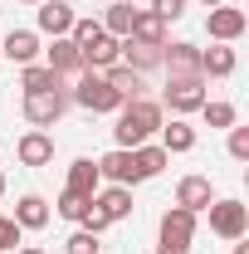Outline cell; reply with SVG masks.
<instances>
[{"label":"cell","instance_id":"cell-1","mask_svg":"<svg viewBox=\"0 0 249 254\" xmlns=\"http://www.w3.org/2000/svg\"><path fill=\"white\" fill-rule=\"evenodd\" d=\"M152 132H161V103L152 98H137V103H123L118 108V127H113V142L118 147H142Z\"/></svg>","mask_w":249,"mask_h":254},{"label":"cell","instance_id":"cell-2","mask_svg":"<svg viewBox=\"0 0 249 254\" xmlns=\"http://www.w3.org/2000/svg\"><path fill=\"white\" fill-rule=\"evenodd\" d=\"M68 103H78V108H88V113H118V108H123V98L108 88V78H103L98 68H83V73L73 78Z\"/></svg>","mask_w":249,"mask_h":254},{"label":"cell","instance_id":"cell-3","mask_svg":"<svg viewBox=\"0 0 249 254\" xmlns=\"http://www.w3.org/2000/svg\"><path fill=\"white\" fill-rule=\"evenodd\" d=\"M210 210V235H220V240H245V230H249V205L245 200H210L205 205Z\"/></svg>","mask_w":249,"mask_h":254},{"label":"cell","instance_id":"cell-4","mask_svg":"<svg viewBox=\"0 0 249 254\" xmlns=\"http://www.w3.org/2000/svg\"><path fill=\"white\" fill-rule=\"evenodd\" d=\"M200 103H205V78H200V73H190V78H171L166 93H161V108H171L176 118L200 113Z\"/></svg>","mask_w":249,"mask_h":254},{"label":"cell","instance_id":"cell-5","mask_svg":"<svg viewBox=\"0 0 249 254\" xmlns=\"http://www.w3.org/2000/svg\"><path fill=\"white\" fill-rule=\"evenodd\" d=\"M98 176L108 186H137V181H147L142 166H137V152H127V147H113L108 157H98Z\"/></svg>","mask_w":249,"mask_h":254},{"label":"cell","instance_id":"cell-6","mask_svg":"<svg viewBox=\"0 0 249 254\" xmlns=\"http://www.w3.org/2000/svg\"><path fill=\"white\" fill-rule=\"evenodd\" d=\"M68 113V93L49 88V93H25V123L30 127H54Z\"/></svg>","mask_w":249,"mask_h":254},{"label":"cell","instance_id":"cell-7","mask_svg":"<svg viewBox=\"0 0 249 254\" xmlns=\"http://www.w3.org/2000/svg\"><path fill=\"white\" fill-rule=\"evenodd\" d=\"M195 225H200V215L195 210H186V205H171L166 215H161V245H171V250H190V240H195Z\"/></svg>","mask_w":249,"mask_h":254},{"label":"cell","instance_id":"cell-8","mask_svg":"<svg viewBox=\"0 0 249 254\" xmlns=\"http://www.w3.org/2000/svg\"><path fill=\"white\" fill-rule=\"evenodd\" d=\"M245 25H249V15H245V10H235L230 0H225V5H215V10L205 15V30H210V39H215V44H235V39L245 34Z\"/></svg>","mask_w":249,"mask_h":254},{"label":"cell","instance_id":"cell-9","mask_svg":"<svg viewBox=\"0 0 249 254\" xmlns=\"http://www.w3.org/2000/svg\"><path fill=\"white\" fill-rule=\"evenodd\" d=\"M44 59H49V68H54V73H59L63 83H68V78H78V73H83V54H78V44H73V39H68V34H59V39H54V44H49V49H44Z\"/></svg>","mask_w":249,"mask_h":254},{"label":"cell","instance_id":"cell-10","mask_svg":"<svg viewBox=\"0 0 249 254\" xmlns=\"http://www.w3.org/2000/svg\"><path fill=\"white\" fill-rule=\"evenodd\" d=\"M93 210H98V215H103L108 225L127 220V215H132V186H98Z\"/></svg>","mask_w":249,"mask_h":254},{"label":"cell","instance_id":"cell-11","mask_svg":"<svg viewBox=\"0 0 249 254\" xmlns=\"http://www.w3.org/2000/svg\"><path fill=\"white\" fill-rule=\"evenodd\" d=\"M73 20H78V15H73L68 0H39V15H34L39 34H54V39H59V34L73 30Z\"/></svg>","mask_w":249,"mask_h":254},{"label":"cell","instance_id":"cell-12","mask_svg":"<svg viewBox=\"0 0 249 254\" xmlns=\"http://www.w3.org/2000/svg\"><path fill=\"white\" fill-rule=\"evenodd\" d=\"M161 64H166V73H171V78H190V73H200V49L186 44V39L161 44Z\"/></svg>","mask_w":249,"mask_h":254},{"label":"cell","instance_id":"cell-13","mask_svg":"<svg viewBox=\"0 0 249 254\" xmlns=\"http://www.w3.org/2000/svg\"><path fill=\"white\" fill-rule=\"evenodd\" d=\"M118 49H123V39H113L108 30H98L88 44H78V54H83V68H98V73L118 64Z\"/></svg>","mask_w":249,"mask_h":254},{"label":"cell","instance_id":"cell-14","mask_svg":"<svg viewBox=\"0 0 249 254\" xmlns=\"http://www.w3.org/2000/svg\"><path fill=\"white\" fill-rule=\"evenodd\" d=\"M103 78H108V88L123 98V103H137V98H147V78H142L137 68H127V64H113V68H103Z\"/></svg>","mask_w":249,"mask_h":254},{"label":"cell","instance_id":"cell-15","mask_svg":"<svg viewBox=\"0 0 249 254\" xmlns=\"http://www.w3.org/2000/svg\"><path fill=\"white\" fill-rule=\"evenodd\" d=\"M15 157L25 161V166H49V161H54V137L34 127V132H25V137L15 142Z\"/></svg>","mask_w":249,"mask_h":254},{"label":"cell","instance_id":"cell-16","mask_svg":"<svg viewBox=\"0 0 249 254\" xmlns=\"http://www.w3.org/2000/svg\"><path fill=\"white\" fill-rule=\"evenodd\" d=\"M210 200H215L210 176H181V181H176V205H186V210H195V215H200Z\"/></svg>","mask_w":249,"mask_h":254},{"label":"cell","instance_id":"cell-17","mask_svg":"<svg viewBox=\"0 0 249 254\" xmlns=\"http://www.w3.org/2000/svg\"><path fill=\"white\" fill-rule=\"evenodd\" d=\"M0 54H5L10 64H20V68H25V64L39 59V34H34V30H10L5 39H0Z\"/></svg>","mask_w":249,"mask_h":254},{"label":"cell","instance_id":"cell-18","mask_svg":"<svg viewBox=\"0 0 249 254\" xmlns=\"http://www.w3.org/2000/svg\"><path fill=\"white\" fill-rule=\"evenodd\" d=\"M98 186H103V176H98V161H93V157H78L73 166H68V181H63V190H73V195H88V200H93Z\"/></svg>","mask_w":249,"mask_h":254},{"label":"cell","instance_id":"cell-19","mask_svg":"<svg viewBox=\"0 0 249 254\" xmlns=\"http://www.w3.org/2000/svg\"><path fill=\"white\" fill-rule=\"evenodd\" d=\"M235 68H240V59H235L230 44H210V49H200V78H230Z\"/></svg>","mask_w":249,"mask_h":254},{"label":"cell","instance_id":"cell-20","mask_svg":"<svg viewBox=\"0 0 249 254\" xmlns=\"http://www.w3.org/2000/svg\"><path fill=\"white\" fill-rule=\"evenodd\" d=\"M118 59H123L127 68H137V73H152L156 64H161V44H142V39H123Z\"/></svg>","mask_w":249,"mask_h":254},{"label":"cell","instance_id":"cell-21","mask_svg":"<svg viewBox=\"0 0 249 254\" xmlns=\"http://www.w3.org/2000/svg\"><path fill=\"white\" fill-rule=\"evenodd\" d=\"M10 220L20 225V230H44V225H49V200H44V195H20Z\"/></svg>","mask_w":249,"mask_h":254},{"label":"cell","instance_id":"cell-22","mask_svg":"<svg viewBox=\"0 0 249 254\" xmlns=\"http://www.w3.org/2000/svg\"><path fill=\"white\" fill-rule=\"evenodd\" d=\"M20 88H25V93H49V88H63V93H68V83H63L49 64H25V68H20Z\"/></svg>","mask_w":249,"mask_h":254},{"label":"cell","instance_id":"cell-23","mask_svg":"<svg viewBox=\"0 0 249 254\" xmlns=\"http://www.w3.org/2000/svg\"><path fill=\"white\" fill-rule=\"evenodd\" d=\"M161 152H166V157H176V152H195V127L181 123V118H171V127H161Z\"/></svg>","mask_w":249,"mask_h":254},{"label":"cell","instance_id":"cell-24","mask_svg":"<svg viewBox=\"0 0 249 254\" xmlns=\"http://www.w3.org/2000/svg\"><path fill=\"white\" fill-rule=\"evenodd\" d=\"M127 39H142V44H166V20L152 15V10H137V20H132V34Z\"/></svg>","mask_w":249,"mask_h":254},{"label":"cell","instance_id":"cell-25","mask_svg":"<svg viewBox=\"0 0 249 254\" xmlns=\"http://www.w3.org/2000/svg\"><path fill=\"white\" fill-rule=\"evenodd\" d=\"M132 20H137V10H132L127 0H118V5L103 10V30L113 34V39H127V34H132Z\"/></svg>","mask_w":249,"mask_h":254},{"label":"cell","instance_id":"cell-26","mask_svg":"<svg viewBox=\"0 0 249 254\" xmlns=\"http://www.w3.org/2000/svg\"><path fill=\"white\" fill-rule=\"evenodd\" d=\"M200 118H205V127H220V132H230L240 113H235V103H225V98H215V103L205 98V103H200Z\"/></svg>","mask_w":249,"mask_h":254},{"label":"cell","instance_id":"cell-27","mask_svg":"<svg viewBox=\"0 0 249 254\" xmlns=\"http://www.w3.org/2000/svg\"><path fill=\"white\" fill-rule=\"evenodd\" d=\"M132 152H137V166H142V176H147V181H152V176H161V171H166V152H161V142H142V147H132Z\"/></svg>","mask_w":249,"mask_h":254},{"label":"cell","instance_id":"cell-28","mask_svg":"<svg viewBox=\"0 0 249 254\" xmlns=\"http://www.w3.org/2000/svg\"><path fill=\"white\" fill-rule=\"evenodd\" d=\"M88 205H93L88 195H73V190H63V195H59V215H63V220H73V225H83Z\"/></svg>","mask_w":249,"mask_h":254},{"label":"cell","instance_id":"cell-29","mask_svg":"<svg viewBox=\"0 0 249 254\" xmlns=\"http://www.w3.org/2000/svg\"><path fill=\"white\" fill-rule=\"evenodd\" d=\"M98 250H103V245H98V235H93V230H83V225L63 240V254H98Z\"/></svg>","mask_w":249,"mask_h":254},{"label":"cell","instance_id":"cell-30","mask_svg":"<svg viewBox=\"0 0 249 254\" xmlns=\"http://www.w3.org/2000/svg\"><path fill=\"white\" fill-rule=\"evenodd\" d=\"M20 235H25L20 225L10 220V215H0V254H10V250H15V245H20Z\"/></svg>","mask_w":249,"mask_h":254},{"label":"cell","instance_id":"cell-31","mask_svg":"<svg viewBox=\"0 0 249 254\" xmlns=\"http://www.w3.org/2000/svg\"><path fill=\"white\" fill-rule=\"evenodd\" d=\"M230 157L249 161V127H230Z\"/></svg>","mask_w":249,"mask_h":254},{"label":"cell","instance_id":"cell-32","mask_svg":"<svg viewBox=\"0 0 249 254\" xmlns=\"http://www.w3.org/2000/svg\"><path fill=\"white\" fill-rule=\"evenodd\" d=\"M152 15H161V20L171 25V20H181V15H186V0H152Z\"/></svg>","mask_w":249,"mask_h":254},{"label":"cell","instance_id":"cell-33","mask_svg":"<svg viewBox=\"0 0 249 254\" xmlns=\"http://www.w3.org/2000/svg\"><path fill=\"white\" fill-rule=\"evenodd\" d=\"M98 30H103L98 20H73V30H68V39H73V44H88V39H93Z\"/></svg>","mask_w":249,"mask_h":254},{"label":"cell","instance_id":"cell-34","mask_svg":"<svg viewBox=\"0 0 249 254\" xmlns=\"http://www.w3.org/2000/svg\"><path fill=\"white\" fill-rule=\"evenodd\" d=\"M156 254H190V250H171V245H156Z\"/></svg>","mask_w":249,"mask_h":254},{"label":"cell","instance_id":"cell-35","mask_svg":"<svg viewBox=\"0 0 249 254\" xmlns=\"http://www.w3.org/2000/svg\"><path fill=\"white\" fill-rule=\"evenodd\" d=\"M235 254H249V245H245V240H235Z\"/></svg>","mask_w":249,"mask_h":254},{"label":"cell","instance_id":"cell-36","mask_svg":"<svg viewBox=\"0 0 249 254\" xmlns=\"http://www.w3.org/2000/svg\"><path fill=\"white\" fill-rule=\"evenodd\" d=\"M15 254H44V250H34V245H25V250H15Z\"/></svg>","mask_w":249,"mask_h":254},{"label":"cell","instance_id":"cell-37","mask_svg":"<svg viewBox=\"0 0 249 254\" xmlns=\"http://www.w3.org/2000/svg\"><path fill=\"white\" fill-rule=\"evenodd\" d=\"M200 5H210V10H215V5H225V0H200Z\"/></svg>","mask_w":249,"mask_h":254},{"label":"cell","instance_id":"cell-38","mask_svg":"<svg viewBox=\"0 0 249 254\" xmlns=\"http://www.w3.org/2000/svg\"><path fill=\"white\" fill-rule=\"evenodd\" d=\"M0 195H5V171H0Z\"/></svg>","mask_w":249,"mask_h":254},{"label":"cell","instance_id":"cell-39","mask_svg":"<svg viewBox=\"0 0 249 254\" xmlns=\"http://www.w3.org/2000/svg\"><path fill=\"white\" fill-rule=\"evenodd\" d=\"M20 5H39V0H20Z\"/></svg>","mask_w":249,"mask_h":254}]
</instances>
